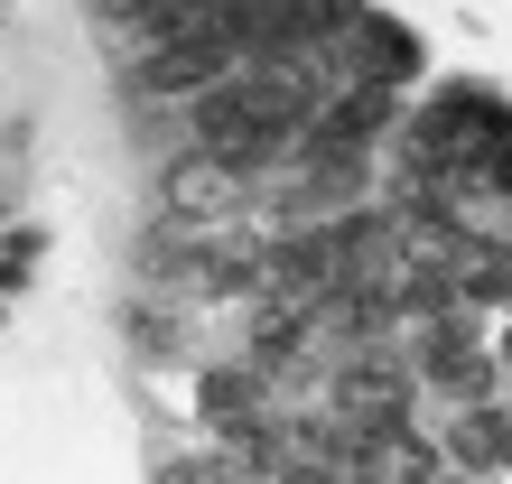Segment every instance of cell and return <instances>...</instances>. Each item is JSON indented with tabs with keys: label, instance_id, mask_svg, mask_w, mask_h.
I'll return each instance as SVG.
<instances>
[{
	"label": "cell",
	"instance_id": "obj_2",
	"mask_svg": "<svg viewBox=\"0 0 512 484\" xmlns=\"http://www.w3.org/2000/svg\"><path fill=\"white\" fill-rule=\"evenodd\" d=\"M457 466H475V475H503V466H512V419H485V410H475L466 429H457Z\"/></svg>",
	"mask_w": 512,
	"mask_h": 484
},
{
	"label": "cell",
	"instance_id": "obj_4",
	"mask_svg": "<svg viewBox=\"0 0 512 484\" xmlns=\"http://www.w3.org/2000/svg\"><path fill=\"white\" fill-rule=\"evenodd\" d=\"M298 336H308V308H280V317H261V326H252V345H261V354H289Z\"/></svg>",
	"mask_w": 512,
	"mask_h": 484
},
{
	"label": "cell",
	"instance_id": "obj_3",
	"mask_svg": "<svg viewBox=\"0 0 512 484\" xmlns=\"http://www.w3.org/2000/svg\"><path fill=\"white\" fill-rule=\"evenodd\" d=\"M457 280H466V298H512V252H475Z\"/></svg>",
	"mask_w": 512,
	"mask_h": 484
},
{
	"label": "cell",
	"instance_id": "obj_1",
	"mask_svg": "<svg viewBox=\"0 0 512 484\" xmlns=\"http://www.w3.org/2000/svg\"><path fill=\"white\" fill-rule=\"evenodd\" d=\"M159 196H168V215H196V224H224L233 205L252 196V177L233 168V159H215V149H187V159L168 168V187H159Z\"/></svg>",
	"mask_w": 512,
	"mask_h": 484
}]
</instances>
